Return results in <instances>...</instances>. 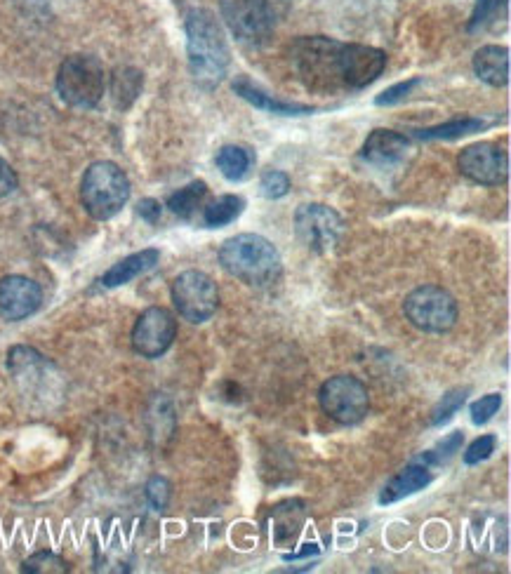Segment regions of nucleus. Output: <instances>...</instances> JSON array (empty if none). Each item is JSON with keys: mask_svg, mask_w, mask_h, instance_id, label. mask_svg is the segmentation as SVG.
<instances>
[{"mask_svg": "<svg viewBox=\"0 0 511 574\" xmlns=\"http://www.w3.org/2000/svg\"><path fill=\"white\" fill-rule=\"evenodd\" d=\"M205 196H208V184L205 182H191L184 189H179L168 198V208L172 215L189 219L194 217V212L201 208Z\"/></svg>", "mask_w": 511, "mask_h": 574, "instance_id": "21", "label": "nucleus"}, {"mask_svg": "<svg viewBox=\"0 0 511 574\" xmlns=\"http://www.w3.org/2000/svg\"><path fill=\"white\" fill-rule=\"evenodd\" d=\"M406 318L422 332H448L457 323V302L448 290L438 285H422L403 302Z\"/></svg>", "mask_w": 511, "mask_h": 574, "instance_id": "6", "label": "nucleus"}, {"mask_svg": "<svg viewBox=\"0 0 511 574\" xmlns=\"http://www.w3.org/2000/svg\"><path fill=\"white\" fill-rule=\"evenodd\" d=\"M142 85H144V78L137 69H130V66L118 69L114 73V80H111L114 102L121 106V109H128V106L139 97V92H142Z\"/></svg>", "mask_w": 511, "mask_h": 574, "instance_id": "22", "label": "nucleus"}, {"mask_svg": "<svg viewBox=\"0 0 511 574\" xmlns=\"http://www.w3.org/2000/svg\"><path fill=\"white\" fill-rule=\"evenodd\" d=\"M420 83H422L420 78L403 80V83H398V85H394V88H389L387 92H382V95L375 99V104H377V106H391V104L403 102V99H406V97L410 95V92H413Z\"/></svg>", "mask_w": 511, "mask_h": 574, "instance_id": "32", "label": "nucleus"}, {"mask_svg": "<svg viewBox=\"0 0 511 574\" xmlns=\"http://www.w3.org/2000/svg\"><path fill=\"white\" fill-rule=\"evenodd\" d=\"M234 90H236L238 97L245 99V102H250L252 106H257V109H262V111L278 113V116H307V113L316 111L314 106H307V104L281 102V99L267 95V92L255 88V85L248 83V80H243V78L236 80Z\"/></svg>", "mask_w": 511, "mask_h": 574, "instance_id": "17", "label": "nucleus"}, {"mask_svg": "<svg viewBox=\"0 0 511 574\" xmlns=\"http://www.w3.org/2000/svg\"><path fill=\"white\" fill-rule=\"evenodd\" d=\"M243 208L245 200L241 196H219L210 205H205L203 222L208 229H219V226H227L241 217Z\"/></svg>", "mask_w": 511, "mask_h": 574, "instance_id": "20", "label": "nucleus"}, {"mask_svg": "<svg viewBox=\"0 0 511 574\" xmlns=\"http://www.w3.org/2000/svg\"><path fill=\"white\" fill-rule=\"evenodd\" d=\"M495 445H497V438H495V436H481V438H476L474 443H471V445L467 447V452H464V464L474 466V464L486 462V459L495 452Z\"/></svg>", "mask_w": 511, "mask_h": 574, "instance_id": "31", "label": "nucleus"}, {"mask_svg": "<svg viewBox=\"0 0 511 574\" xmlns=\"http://www.w3.org/2000/svg\"><path fill=\"white\" fill-rule=\"evenodd\" d=\"M474 71L483 83L504 88L509 83V50L502 45H486L474 55Z\"/></svg>", "mask_w": 511, "mask_h": 574, "instance_id": "16", "label": "nucleus"}, {"mask_svg": "<svg viewBox=\"0 0 511 574\" xmlns=\"http://www.w3.org/2000/svg\"><path fill=\"white\" fill-rule=\"evenodd\" d=\"M431 483V471L427 469V464H410L403 471H398L394 478L384 485V490L380 492V504H394L401 502L403 497L415 495V492L424 490Z\"/></svg>", "mask_w": 511, "mask_h": 574, "instance_id": "15", "label": "nucleus"}, {"mask_svg": "<svg viewBox=\"0 0 511 574\" xmlns=\"http://www.w3.org/2000/svg\"><path fill=\"white\" fill-rule=\"evenodd\" d=\"M219 264L229 276L252 287L274 285L283 271L276 245L257 233H241V236L224 240L219 248Z\"/></svg>", "mask_w": 511, "mask_h": 574, "instance_id": "3", "label": "nucleus"}, {"mask_svg": "<svg viewBox=\"0 0 511 574\" xmlns=\"http://www.w3.org/2000/svg\"><path fill=\"white\" fill-rule=\"evenodd\" d=\"M290 64L309 90L335 95L368 88L382 76L387 55L370 45L307 36L290 45Z\"/></svg>", "mask_w": 511, "mask_h": 574, "instance_id": "1", "label": "nucleus"}, {"mask_svg": "<svg viewBox=\"0 0 511 574\" xmlns=\"http://www.w3.org/2000/svg\"><path fill=\"white\" fill-rule=\"evenodd\" d=\"M486 128V123L479 118H455L450 120V123H441V125H434V128H427V130H420L417 132V137L420 139H460V137H467V135H474V132H479Z\"/></svg>", "mask_w": 511, "mask_h": 574, "instance_id": "23", "label": "nucleus"}, {"mask_svg": "<svg viewBox=\"0 0 511 574\" xmlns=\"http://www.w3.org/2000/svg\"><path fill=\"white\" fill-rule=\"evenodd\" d=\"M502 407V396L500 393H488V396H483L476 400V403H471L469 412H471V422L476 426L481 424H488L490 419L497 415V410Z\"/></svg>", "mask_w": 511, "mask_h": 574, "instance_id": "28", "label": "nucleus"}, {"mask_svg": "<svg viewBox=\"0 0 511 574\" xmlns=\"http://www.w3.org/2000/svg\"><path fill=\"white\" fill-rule=\"evenodd\" d=\"M187 55L191 76L203 88H215L231 64L224 29L210 10H191L187 17Z\"/></svg>", "mask_w": 511, "mask_h": 574, "instance_id": "2", "label": "nucleus"}, {"mask_svg": "<svg viewBox=\"0 0 511 574\" xmlns=\"http://www.w3.org/2000/svg\"><path fill=\"white\" fill-rule=\"evenodd\" d=\"M158 259H161V252L154 248L135 252V255L125 257L118 264L111 266V269L102 276V285L104 287L128 285L130 280H135L137 276H142V273L154 269V266L158 264Z\"/></svg>", "mask_w": 511, "mask_h": 574, "instance_id": "18", "label": "nucleus"}, {"mask_svg": "<svg viewBox=\"0 0 511 574\" xmlns=\"http://www.w3.org/2000/svg\"><path fill=\"white\" fill-rule=\"evenodd\" d=\"M106 73L97 57L71 55L57 71V92L73 109H92L102 102Z\"/></svg>", "mask_w": 511, "mask_h": 574, "instance_id": "5", "label": "nucleus"}, {"mask_svg": "<svg viewBox=\"0 0 511 574\" xmlns=\"http://www.w3.org/2000/svg\"><path fill=\"white\" fill-rule=\"evenodd\" d=\"M161 212H163L161 203H158V200H154V198H144L142 203L137 205V215L149 224H156L158 219H161Z\"/></svg>", "mask_w": 511, "mask_h": 574, "instance_id": "34", "label": "nucleus"}, {"mask_svg": "<svg viewBox=\"0 0 511 574\" xmlns=\"http://www.w3.org/2000/svg\"><path fill=\"white\" fill-rule=\"evenodd\" d=\"M460 170L471 182L483 186H500L509 177V156L493 142L471 144L460 153Z\"/></svg>", "mask_w": 511, "mask_h": 574, "instance_id": "12", "label": "nucleus"}, {"mask_svg": "<svg viewBox=\"0 0 511 574\" xmlns=\"http://www.w3.org/2000/svg\"><path fill=\"white\" fill-rule=\"evenodd\" d=\"M43 290L36 280L26 276H5L0 280V313L3 318L24 320L41 309Z\"/></svg>", "mask_w": 511, "mask_h": 574, "instance_id": "13", "label": "nucleus"}, {"mask_svg": "<svg viewBox=\"0 0 511 574\" xmlns=\"http://www.w3.org/2000/svg\"><path fill=\"white\" fill-rule=\"evenodd\" d=\"M509 0H479L474 8V15L469 19V31L486 29L493 22L500 19L502 12H507Z\"/></svg>", "mask_w": 511, "mask_h": 574, "instance_id": "26", "label": "nucleus"}, {"mask_svg": "<svg viewBox=\"0 0 511 574\" xmlns=\"http://www.w3.org/2000/svg\"><path fill=\"white\" fill-rule=\"evenodd\" d=\"M22 572H26V574H66L69 572V565H66V560L59 558L57 553L38 551V553H33V556L24 560Z\"/></svg>", "mask_w": 511, "mask_h": 574, "instance_id": "24", "label": "nucleus"}, {"mask_svg": "<svg viewBox=\"0 0 511 574\" xmlns=\"http://www.w3.org/2000/svg\"><path fill=\"white\" fill-rule=\"evenodd\" d=\"M318 553V546L316 544H307L302 551L297 553H288V556H283L285 560H300V558H307V556H316Z\"/></svg>", "mask_w": 511, "mask_h": 574, "instance_id": "35", "label": "nucleus"}, {"mask_svg": "<svg viewBox=\"0 0 511 574\" xmlns=\"http://www.w3.org/2000/svg\"><path fill=\"white\" fill-rule=\"evenodd\" d=\"M224 24L245 43H262L274 29L269 0H219Z\"/></svg>", "mask_w": 511, "mask_h": 574, "instance_id": "10", "label": "nucleus"}, {"mask_svg": "<svg viewBox=\"0 0 511 574\" xmlns=\"http://www.w3.org/2000/svg\"><path fill=\"white\" fill-rule=\"evenodd\" d=\"M219 172L229 179V182H241L252 168V153L243 146H222L215 158Z\"/></svg>", "mask_w": 511, "mask_h": 574, "instance_id": "19", "label": "nucleus"}, {"mask_svg": "<svg viewBox=\"0 0 511 574\" xmlns=\"http://www.w3.org/2000/svg\"><path fill=\"white\" fill-rule=\"evenodd\" d=\"M83 208L92 219L106 222L116 217L130 200V182L111 160H97L85 170L81 182Z\"/></svg>", "mask_w": 511, "mask_h": 574, "instance_id": "4", "label": "nucleus"}, {"mask_svg": "<svg viewBox=\"0 0 511 574\" xmlns=\"http://www.w3.org/2000/svg\"><path fill=\"white\" fill-rule=\"evenodd\" d=\"M318 403H321L325 415L344 426L361 424L370 410L368 389L361 379L351 375H337L323 382L321 391H318Z\"/></svg>", "mask_w": 511, "mask_h": 574, "instance_id": "7", "label": "nucleus"}, {"mask_svg": "<svg viewBox=\"0 0 511 574\" xmlns=\"http://www.w3.org/2000/svg\"><path fill=\"white\" fill-rule=\"evenodd\" d=\"M467 396H469V386H464V389H450L446 396L438 400L434 412H431V426H441V424L450 422V419L457 415V410L464 405Z\"/></svg>", "mask_w": 511, "mask_h": 574, "instance_id": "25", "label": "nucleus"}, {"mask_svg": "<svg viewBox=\"0 0 511 574\" xmlns=\"http://www.w3.org/2000/svg\"><path fill=\"white\" fill-rule=\"evenodd\" d=\"M17 184H19V179L15 175V170H12V165L8 163V160L0 158V198L15 193Z\"/></svg>", "mask_w": 511, "mask_h": 574, "instance_id": "33", "label": "nucleus"}, {"mask_svg": "<svg viewBox=\"0 0 511 574\" xmlns=\"http://www.w3.org/2000/svg\"><path fill=\"white\" fill-rule=\"evenodd\" d=\"M260 191H262V196L269 198V200L283 198L285 193L290 191V177L281 170L264 172L262 179H260Z\"/></svg>", "mask_w": 511, "mask_h": 574, "instance_id": "29", "label": "nucleus"}, {"mask_svg": "<svg viewBox=\"0 0 511 574\" xmlns=\"http://www.w3.org/2000/svg\"><path fill=\"white\" fill-rule=\"evenodd\" d=\"M410 142L406 135H398L394 130H375L365 139L361 156L365 163L375 168H394V165L406 160Z\"/></svg>", "mask_w": 511, "mask_h": 574, "instance_id": "14", "label": "nucleus"}, {"mask_svg": "<svg viewBox=\"0 0 511 574\" xmlns=\"http://www.w3.org/2000/svg\"><path fill=\"white\" fill-rule=\"evenodd\" d=\"M295 233L311 252H330L342 240L344 222L333 208L323 203H304L295 212Z\"/></svg>", "mask_w": 511, "mask_h": 574, "instance_id": "9", "label": "nucleus"}, {"mask_svg": "<svg viewBox=\"0 0 511 574\" xmlns=\"http://www.w3.org/2000/svg\"><path fill=\"white\" fill-rule=\"evenodd\" d=\"M146 499L156 511H165L170 504V483L163 476H154L146 483Z\"/></svg>", "mask_w": 511, "mask_h": 574, "instance_id": "30", "label": "nucleus"}, {"mask_svg": "<svg viewBox=\"0 0 511 574\" xmlns=\"http://www.w3.org/2000/svg\"><path fill=\"white\" fill-rule=\"evenodd\" d=\"M177 337V320L163 306H151L132 327V349L144 358H161Z\"/></svg>", "mask_w": 511, "mask_h": 574, "instance_id": "11", "label": "nucleus"}, {"mask_svg": "<svg viewBox=\"0 0 511 574\" xmlns=\"http://www.w3.org/2000/svg\"><path fill=\"white\" fill-rule=\"evenodd\" d=\"M172 304L179 316L189 323H205L215 316L219 292L215 280L203 271H184L172 280Z\"/></svg>", "mask_w": 511, "mask_h": 574, "instance_id": "8", "label": "nucleus"}, {"mask_svg": "<svg viewBox=\"0 0 511 574\" xmlns=\"http://www.w3.org/2000/svg\"><path fill=\"white\" fill-rule=\"evenodd\" d=\"M462 440H464V436H462L460 431L450 433L448 438H443L441 443H438V445L434 447V450H429L427 455L422 457V462H424V464H443V462H448V459L453 457L455 452H460Z\"/></svg>", "mask_w": 511, "mask_h": 574, "instance_id": "27", "label": "nucleus"}]
</instances>
